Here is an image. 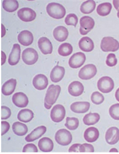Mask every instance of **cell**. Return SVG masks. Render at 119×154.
<instances>
[{
    "instance_id": "6da1fadb",
    "label": "cell",
    "mask_w": 119,
    "mask_h": 154,
    "mask_svg": "<svg viewBox=\"0 0 119 154\" xmlns=\"http://www.w3.org/2000/svg\"><path fill=\"white\" fill-rule=\"evenodd\" d=\"M60 92L61 87L58 85H50L49 87L44 101V106L46 109H49L56 103Z\"/></svg>"
},
{
    "instance_id": "681fc988",
    "label": "cell",
    "mask_w": 119,
    "mask_h": 154,
    "mask_svg": "<svg viewBox=\"0 0 119 154\" xmlns=\"http://www.w3.org/2000/svg\"><path fill=\"white\" fill-rule=\"evenodd\" d=\"M117 15H118V18L119 19V9L118 10V14H117Z\"/></svg>"
},
{
    "instance_id": "7c38bea8",
    "label": "cell",
    "mask_w": 119,
    "mask_h": 154,
    "mask_svg": "<svg viewBox=\"0 0 119 154\" xmlns=\"http://www.w3.org/2000/svg\"><path fill=\"white\" fill-rule=\"evenodd\" d=\"M105 140L110 145H115L119 141V130L116 127L109 128L105 135Z\"/></svg>"
},
{
    "instance_id": "4fadbf2b",
    "label": "cell",
    "mask_w": 119,
    "mask_h": 154,
    "mask_svg": "<svg viewBox=\"0 0 119 154\" xmlns=\"http://www.w3.org/2000/svg\"><path fill=\"white\" fill-rule=\"evenodd\" d=\"M12 100L13 104L19 108L26 107L28 104L27 96L22 92L16 93L13 95Z\"/></svg>"
},
{
    "instance_id": "bcb514c9",
    "label": "cell",
    "mask_w": 119,
    "mask_h": 154,
    "mask_svg": "<svg viewBox=\"0 0 119 154\" xmlns=\"http://www.w3.org/2000/svg\"><path fill=\"white\" fill-rule=\"evenodd\" d=\"M1 26H2V35H1V37L3 38L5 34H6V30H5V28L4 26L3 25V24L1 25Z\"/></svg>"
},
{
    "instance_id": "ffe728a7",
    "label": "cell",
    "mask_w": 119,
    "mask_h": 154,
    "mask_svg": "<svg viewBox=\"0 0 119 154\" xmlns=\"http://www.w3.org/2000/svg\"><path fill=\"white\" fill-rule=\"evenodd\" d=\"M54 38L58 42H65L68 38L69 31L67 28L63 26H59L56 27L53 31Z\"/></svg>"
},
{
    "instance_id": "7402d4cb",
    "label": "cell",
    "mask_w": 119,
    "mask_h": 154,
    "mask_svg": "<svg viewBox=\"0 0 119 154\" xmlns=\"http://www.w3.org/2000/svg\"><path fill=\"white\" fill-rule=\"evenodd\" d=\"M46 127L44 126H41L36 128L35 130L31 132L30 134L26 137L25 140L27 142H32L41 137L46 132Z\"/></svg>"
},
{
    "instance_id": "30bf717a",
    "label": "cell",
    "mask_w": 119,
    "mask_h": 154,
    "mask_svg": "<svg viewBox=\"0 0 119 154\" xmlns=\"http://www.w3.org/2000/svg\"><path fill=\"white\" fill-rule=\"evenodd\" d=\"M85 61V54L81 52H78L73 55L70 58L69 64L71 68L77 69L82 66Z\"/></svg>"
},
{
    "instance_id": "d590c367",
    "label": "cell",
    "mask_w": 119,
    "mask_h": 154,
    "mask_svg": "<svg viewBox=\"0 0 119 154\" xmlns=\"http://www.w3.org/2000/svg\"><path fill=\"white\" fill-rule=\"evenodd\" d=\"M91 100L93 103L99 105L104 102V97L100 92H95L92 93L91 96Z\"/></svg>"
},
{
    "instance_id": "3957f363",
    "label": "cell",
    "mask_w": 119,
    "mask_h": 154,
    "mask_svg": "<svg viewBox=\"0 0 119 154\" xmlns=\"http://www.w3.org/2000/svg\"><path fill=\"white\" fill-rule=\"evenodd\" d=\"M100 47L104 52H115L119 49V42L112 37H104L101 40Z\"/></svg>"
},
{
    "instance_id": "277c9868",
    "label": "cell",
    "mask_w": 119,
    "mask_h": 154,
    "mask_svg": "<svg viewBox=\"0 0 119 154\" xmlns=\"http://www.w3.org/2000/svg\"><path fill=\"white\" fill-rule=\"evenodd\" d=\"M55 138L58 144L62 146H67L72 142L73 136L69 131L62 128L56 132Z\"/></svg>"
},
{
    "instance_id": "74e56055",
    "label": "cell",
    "mask_w": 119,
    "mask_h": 154,
    "mask_svg": "<svg viewBox=\"0 0 119 154\" xmlns=\"http://www.w3.org/2000/svg\"><path fill=\"white\" fill-rule=\"evenodd\" d=\"M117 63H118V60L115 54L112 53L108 54L106 61V64H107V66L112 67L115 66L117 64Z\"/></svg>"
},
{
    "instance_id": "f546056e",
    "label": "cell",
    "mask_w": 119,
    "mask_h": 154,
    "mask_svg": "<svg viewBox=\"0 0 119 154\" xmlns=\"http://www.w3.org/2000/svg\"><path fill=\"white\" fill-rule=\"evenodd\" d=\"M95 8V2L92 0H88L82 4L80 7V11L84 14H89L94 11Z\"/></svg>"
},
{
    "instance_id": "4dcf8cb0",
    "label": "cell",
    "mask_w": 119,
    "mask_h": 154,
    "mask_svg": "<svg viewBox=\"0 0 119 154\" xmlns=\"http://www.w3.org/2000/svg\"><path fill=\"white\" fill-rule=\"evenodd\" d=\"M2 6L5 11L12 12L18 9L19 5L18 1L15 0H4L2 2Z\"/></svg>"
},
{
    "instance_id": "60d3db41",
    "label": "cell",
    "mask_w": 119,
    "mask_h": 154,
    "mask_svg": "<svg viewBox=\"0 0 119 154\" xmlns=\"http://www.w3.org/2000/svg\"><path fill=\"white\" fill-rule=\"evenodd\" d=\"M23 152H37L38 149L34 143H28L23 147Z\"/></svg>"
},
{
    "instance_id": "836d02e7",
    "label": "cell",
    "mask_w": 119,
    "mask_h": 154,
    "mask_svg": "<svg viewBox=\"0 0 119 154\" xmlns=\"http://www.w3.org/2000/svg\"><path fill=\"white\" fill-rule=\"evenodd\" d=\"M66 127L70 130H75L77 129L79 126V121L75 117H67L66 122Z\"/></svg>"
},
{
    "instance_id": "c3c4849f",
    "label": "cell",
    "mask_w": 119,
    "mask_h": 154,
    "mask_svg": "<svg viewBox=\"0 0 119 154\" xmlns=\"http://www.w3.org/2000/svg\"><path fill=\"white\" fill-rule=\"evenodd\" d=\"M110 152H118V150H116L115 148H113V149H112V150H110Z\"/></svg>"
},
{
    "instance_id": "44dd1931",
    "label": "cell",
    "mask_w": 119,
    "mask_h": 154,
    "mask_svg": "<svg viewBox=\"0 0 119 154\" xmlns=\"http://www.w3.org/2000/svg\"><path fill=\"white\" fill-rule=\"evenodd\" d=\"M90 107L88 102H76L71 105L70 108L73 112L76 113H84L88 112Z\"/></svg>"
},
{
    "instance_id": "9c48e42d",
    "label": "cell",
    "mask_w": 119,
    "mask_h": 154,
    "mask_svg": "<svg viewBox=\"0 0 119 154\" xmlns=\"http://www.w3.org/2000/svg\"><path fill=\"white\" fill-rule=\"evenodd\" d=\"M66 115L65 107L61 104H56L51 111V119L54 122L58 123L64 119Z\"/></svg>"
},
{
    "instance_id": "cb8c5ba5",
    "label": "cell",
    "mask_w": 119,
    "mask_h": 154,
    "mask_svg": "<svg viewBox=\"0 0 119 154\" xmlns=\"http://www.w3.org/2000/svg\"><path fill=\"white\" fill-rule=\"evenodd\" d=\"M79 46L81 50L85 52H90L94 49V44L92 39L87 36L81 38Z\"/></svg>"
},
{
    "instance_id": "7a4b0ae2",
    "label": "cell",
    "mask_w": 119,
    "mask_h": 154,
    "mask_svg": "<svg viewBox=\"0 0 119 154\" xmlns=\"http://www.w3.org/2000/svg\"><path fill=\"white\" fill-rule=\"evenodd\" d=\"M48 15L55 19H61L65 17L66 10L61 4L52 2L48 4L46 7Z\"/></svg>"
},
{
    "instance_id": "d6986e66",
    "label": "cell",
    "mask_w": 119,
    "mask_h": 154,
    "mask_svg": "<svg viewBox=\"0 0 119 154\" xmlns=\"http://www.w3.org/2000/svg\"><path fill=\"white\" fill-rule=\"evenodd\" d=\"M68 91L70 94L72 96H80L84 91V87L80 82L74 81L70 83L68 88Z\"/></svg>"
},
{
    "instance_id": "9a60e30c",
    "label": "cell",
    "mask_w": 119,
    "mask_h": 154,
    "mask_svg": "<svg viewBox=\"0 0 119 154\" xmlns=\"http://www.w3.org/2000/svg\"><path fill=\"white\" fill-rule=\"evenodd\" d=\"M32 83L35 88L41 91L47 88L49 84V81L46 75L40 74L36 75L34 78Z\"/></svg>"
},
{
    "instance_id": "ab89813d",
    "label": "cell",
    "mask_w": 119,
    "mask_h": 154,
    "mask_svg": "<svg viewBox=\"0 0 119 154\" xmlns=\"http://www.w3.org/2000/svg\"><path fill=\"white\" fill-rule=\"evenodd\" d=\"M11 115V111L10 108L6 106H1V119H7Z\"/></svg>"
},
{
    "instance_id": "83f0119b",
    "label": "cell",
    "mask_w": 119,
    "mask_h": 154,
    "mask_svg": "<svg viewBox=\"0 0 119 154\" xmlns=\"http://www.w3.org/2000/svg\"><path fill=\"white\" fill-rule=\"evenodd\" d=\"M12 130L16 135L22 136L26 135L28 132L27 126L24 123L16 122L12 125Z\"/></svg>"
},
{
    "instance_id": "1f68e13d",
    "label": "cell",
    "mask_w": 119,
    "mask_h": 154,
    "mask_svg": "<svg viewBox=\"0 0 119 154\" xmlns=\"http://www.w3.org/2000/svg\"><path fill=\"white\" fill-rule=\"evenodd\" d=\"M112 9V4L110 2L101 4L97 7V13L99 15L106 16L110 14Z\"/></svg>"
},
{
    "instance_id": "f1b7e54d",
    "label": "cell",
    "mask_w": 119,
    "mask_h": 154,
    "mask_svg": "<svg viewBox=\"0 0 119 154\" xmlns=\"http://www.w3.org/2000/svg\"><path fill=\"white\" fill-rule=\"evenodd\" d=\"M100 119L99 114L97 113H89L85 116L83 122L85 125L88 126L94 125L97 123Z\"/></svg>"
},
{
    "instance_id": "5b68a950",
    "label": "cell",
    "mask_w": 119,
    "mask_h": 154,
    "mask_svg": "<svg viewBox=\"0 0 119 154\" xmlns=\"http://www.w3.org/2000/svg\"><path fill=\"white\" fill-rule=\"evenodd\" d=\"M23 62L27 65H33L39 59V54L37 51L33 48H27L24 50L22 54Z\"/></svg>"
},
{
    "instance_id": "ee69618b",
    "label": "cell",
    "mask_w": 119,
    "mask_h": 154,
    "mask_svg": "<svg viewBox=\"0 0 119 154\" xmlns=\"http://www.w3.org/2000/svg\"><path fill=\"white\" fill-rule=\"evenodd\" d=\"M6 55L3 51H1V65H4V63L6 62Z\"/></svg>"
},
{
    "instance_id": "8992f818",
    "label": "cell",
    "mask_w": 119,
    "mask_h": 154,
    "mask_svg": "<svg viewBox=\"0 0 119 154\" xmlns=\"http://www.w3.org/2000/svg\"><path fill=\"white\" fill-rule=\"evenodd\" d=\"M97 88L101 92L110 93L114 88V82L110 77H101L97 82Z\"/></svg>"
},
{
    "instance_id": "ac0fdd59",
    "label": "cell",
    "mask_w": 119,
    "mask_h": 154,
    "mask_svg": "<svg viewBox=\"0 0 119 154\" xmlns=\"http://www.w3.org/2000/svg\"><path fill=\"white\" fill-rule=\"evenodd\" d=\"M18 41L23 46H29L34 42V36L30 31L23 30L18 35Z\"/></svg>"
},
{
    "instance_id": "484cf974",
    "label": "cell",
    "mask_w": 119,
    "mask_h": 154,
    "mask_svg": "<svg viewBox=\"0 0 119 154\" xmlns=\"http://www.w3.org/2000/svg\"><path fill=\"white\" fill-rule=\"evenodd\" d=\"M39 149L44 152L52 151L54 149V143L50 138L43 137L39 140L38 143Z\"/></svg>"
},
{
    "instance_id": "e575fe53",
    "label": "cell",
    "mask_w": 119,
    "mask_h": 154,
    "mask_svg": "<svg viewBox=\"0 0 119 154\" xmlns=\"http://www.w3.org/2000/svg\"><path fill=\"white\" fill-rule=\"evenodd\" d=\"M65 23L68 26H73L75 27L76 26L78 23V17L77 16L74 14H70L66 16Z\"/></svg>"
},
{
    "instance_id": "603a6c76",
    "label": "cell",
    "mask_w": 119,
    "mask_h": 154,
    "mask_svg": "<svg viewBox=\"0 0 119 154\" xmlns=\"http://www.w3.org/2000/svg\"><path fill=\"white\" fill-rule=\"evenodd\" d=\"M99 137V131L94 127L87 128L84 132V139L88 143H94L96 141Z\"/></svg>"
},
{
    "instance_id": "2e32d148",
    "label": "cell",
    "mask_w": 119,
    "mask_h": 154,
    "mask_svg": "<svg viewBox=\"0 0 119 154\" xmlns=\"http://www.w3.org/2000/svg\"><path fill=\"white\" fill-rule=\"evenodd\" d=\"M21 57V48L19 44H15L8 58V63L11 66H15L19 62Z\"/></svg>"
},
{
    "instance_id": "5bb4252c",
    "label": "cell",
    "mask_w": 119,
    "mask_h": 154,
    "mask_svg": "<svg viewBox=\"0 0 119 154\" xmlns=\"http://www.w3.org/2000/svg\"><path fill=\"white\" fill-rule=\"evenodd\" d=\"M38 46L40 50L44 55L52 53L53 46L50 40L46 37H41L38 41Z\"/></svg>"
},
{
    "instance_id": "4316f807",
    "label": "cell",
    "mask_w": 119,
    "mask_h": 154,
    "mask_svg": "<svg viewBox=\"0 0 119 154\" xmlns=\"http://www.w3.org/2000/svg\"><path fill=\"white\" fill-rule=\"evenodd\" d=\"M34 117V113L29 109H23L18 113L17 119L21 122L27 123L31 121Z\"/></svg>"
},
{
    "instance_id": "8fae6325",
    "label": "cell",
    "mask_w": 119,
    "mask_h": 154,
    "mask_svg": "<svg viewBox=\"0 0 119 154\" xmlns=\"http://www.w3.org/2000/svg\"><path fill=\"white\" fill-rule=\"evenodd\" d=\"M17 15L24 22H31L36 17V14L35 11L28 8H21L17 12Z\"/></svg>"
},
{
    "instance_id": "f35d334b",
    "label": "cell",
    "mask_w": 119,
    "mask_h": 154,
    "mask_svg": "<svg viewBox=\"0 0 119 154\" xmlns=\"http://www.w3.org/2000/svg\"><path fill=\"white\" fill-rule=\"evenodd\" d=\"M80 152H94V147L91 144L84 143L81 145L79 149Z\"/></svg>"
},
{
    "instance_id": "d6a6232c",
    "label": "cell",
    "mask_w": 119,
    "mask_h": 154,
    "mask_svg": "<svg viewBox=\"0 0 119 154\" xmlns=\"http://www.w3.org/2000/svg\"><path fill=\"white\" fill-rule=\"evenodd\" d=\"M73 48L69 43H63L59 46L58 53L62 57H67L73 53Z\"/></svg>"
},
{
    "instance_id": "7bdbcfd3",
    "label": "cell",
    "mask_w": 119,
    "mask_h": 154,
    "mask_svg": "<svg viewBox=\"0 0 119 154\" xmlns=\"http://www.w3.org/2000/svg\"><path fill=\"white\" fill-rule=\"evenodd\" d=\"M80 145V144H79V143L73 144V145H72L70 147L69 151L70 152H79Z\"/></svg>"
},
{
    "instance_id": "e0dca14e",
    "label": "cell",
    "mask_w": 119,
    "mask_h": 154,
    "mask_svg": "<svg viewBox=\"0 0 119 154\" xmlns=\"http://www.w3.org/2000/svg\"><path fill=\"white\" fill-rule=\"evenodd\" d=\"M65 73V68L61 66H56L54 67L50 74V78L52 82L58 83L61 81Z\"/></svg>"
},
{
    "instance_id": "8d00e7d4",
    "label": "cell",
    "mask_w": 119,
    "mask_h": 154,
    "mask_svg": "<svg viewBox=\"0 0 119 154\" xmlns=\"http://www.w3.org/2000/svg\"><path fill=\"white\" fill-rule=\"evenodd\" d=\"M109 114L113 119L119 120V103L113 104L110 107Z\"/></svg>"
},
{
    "instance_id": "d4e9b609",
    "label": "cell",
    "mask_w": 119,
    "mask_h": 154,
    "mask_svg": "<svg viewBox=\"0 0 119 154\" xmlns=\"http://www.w3.org/2000/svg\"><path fill=\"white\" fill-rule=\"evenodd\" d=\"M16 85L17 81L15 79H11L6 82L2 87V93L4 96L11 95L15 91Z\"/></svg>"
},
{
    "instance_id": "f6af8a7d",
    "label": "cell",
    "mask_w": 119,
    "mask_h": 154,
    "mask_svg": "<svg viewBox=\"0 0 119 154\" xmlns=\"http://www.w3.org/2000/svg\"><path fill=\"white\" fill-rule=\"evenodd\" d=\"M113 4L116 9L118 10L119 9V1H113Z\"/></svg>"
},
{
    "instance_id": "7dc6e473",
    "label": "cell",
    "mask_w": 119,
    "mask_h": 154,
    "mask_svg": "<svg viewBox=\"0 0 119 154\" xmlns=\"http://www.w3.org/2000/svg\"><path fill=\"white\" fill-rule=\"evenodd\" d=\"M115 98L116 100L119 102V88L117 89V91H116L115 93Z\"/></svg>"
},
{
    "instance_id": "b9f144b4",
    "label": "cell",
    "mask_w": 119,
    "mask_h": 154,
    "mask_svg": "<svg viewBox=\"0 0 119 154\" xmlns=\"http://www.w3.org/2000/svg\"><path fill=\"white\" fill-rule=\"evenodd\" d=\"M10 127V124L6 121H1V136L7 132Z\"/></svg>"
},
{
    "instance_id": "52a82bcc",
    "label": "cell",
    "mask_w": 119,
    "mask_h": 154,
    "mask_svg": "<svg viewBox=\"0 0 119 154\" xmlns=\"http://www.w3.org/2000/svg\"><path fill=\"white\" fill-rule=\"evenodd\" d=\"M97 73L96 66L92 64L85 66L79 73V77L82 80H88L95 77Z\"/></svg>"
},
{
    "instance_id": "ba28073f",
    "label": "cell",
    "mask_w": 119,
    "mask_h": 154,
    "mask_svg": "<svg viewBox=\"0 0 119 154\" xmlns=\"http://www.w3.org/2000/svg\"><path fill=\"white\" fill-rule=\"evenodd\" d=\"M80 32L82 35L88 34L95 26V21L92 17L90 16L82 17L80 20Z\"/></svg>"
}]
</instances>
